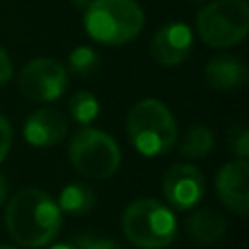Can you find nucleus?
I'll return each instance as SVG.
<instances>
[{
	"mask_svg": "<svg viewBox=\"0 0 249 249\" xmlns=\"http://www.w3.org/2000/svg\"><path fill=\"white\" fill-rule=\"evenodd\" d=\"M196 31L216 49L237 45L249 31V8L243 0H216L196 16Z\"/></svg>",
	"mask_w": 249,
	"mask_h": 249,
	"instance_id": "obj_6",
	"label": "nucleus"
},
{
	"mask_svg": "<svg viewBox=\"0 0 249 249\" xmlns=\"http://www.w3.org/2000/svg\"><path fill=\"white\" fill-rule=\"evenodd\" d=\"M49 249H78V247L74 243H56V245H53Z\"/></svg>",
	"mask_w": 249,
	"mask_h": 249,
	"instance_id": "obj_23",
	"label": "nucleus"
},
{
	"mask_svg": "<svg viewBox=\"0 0 249 249\" xmlns=\"http://www.w3.org/2000/svg\"><path fill=\"white\" fill-rule=\"evenodd\" d=\"M88 35L103 45H124L144 27V12L134 0H91L86 6Z\"/></svg>",
	"mask_w": 249,
	"mask_h": 249,
	"instance_id": "obj_3",
	"label": "nucleus"
},
{
	"mask_svg": "<svg viewBox=\"0 0 249 249\" xmlns=\"http://www.w3.org/2000/svg\"><path fill=\"white\" fill-rule=\"evenodd\" d=\"M204 78L214 89L233 91L245 86L247 66L233 56H214L204 68Z\"/></svg>",
	"mask_w": 249,
	"mask_h": 249,
	"instance_id": "obj_12",
	"label": "nucleus"
},
{
	"mask_svg": "<svg viewBox=\"0 0 249 249\" xmlns=\"http://www.w3.org/2000/svg\"><path fill=\"white\" fill-rule=\"evenodd\" d=\"M101 58L91 47H76L68 54V68L76 78H89L99 70Z\"/></svg>",
	"mask_w": 249,
	"mask_h": 249,
	"instance_id": "obj_16",
	"label": "nucleus"
},
{
	"mask_svg": "<svg viewBox=\"0 0 249 249\" xmlns=\"http://www.w3.org/2000/svg\"><path fill=\"white\" fill-rule=\"evenodd\" d=\"M230 136V146L231 150L239 156V160H245L249 154V136H247V126L245 124H233L228 132Z\"/></svg>",
	"mask_w": 249,
	"mask_h": 249,
	"instance_id": "obj_18",
	"label": "nucleus"
},
{
	"mask_svg": "<svg viewBox=\"0 0 249 249\" xmlns=\"http://www.w3.org/2000/svg\"><path fill=\"white\" fill-rule=\"evenodd\" d=\"M12 146V126L4 115H0V161L8 156Z\"/></svg>",
	"mask_w": 249,
	"mask_h": 249,
	"instance_id": "obj_20",
	"label": "nucleus"
},
{
	"mask_svg": "<svg viewBox=\"0 0 249 249\" xmlns=\"http://www.w3.org/2000/svg\"><path fill=\"white\" fill-rule=\"evenodd\" d=\"M121 224L126 239L142 249L167 247L177 235L173 212L154 198H138L130 202L123 212Z\"/></svg>",
	"mask_w": 249,
	"mask_h": 249,
	"instance_id": "obj_4",
	"label": "nucleus"
},
{
	"mask_svg": "<svg viewBox=\"0 0 249 249\" xmlns=\"http://www.w3.org/2000/svg\"><path fill=\"white\" fill-rule=\"evenodd\" d=\"M68 130L66 117L51 107L31 113L23 124V138L35 148H45L60 142Z\"/></svg>",
	"mask_w": 249,
	"mask_h": 249,
	"instance_id": "obj_11",
	"label": "nucleus"
},
{
	"mask_svg": "<svg viewBox=\"0 0 249 249\" xmlns=\"http://www.w3.org/2000/svg\"><path fill=\"white\" fill-rule=\"evenodd\" d=\"M212 144H214V134L208 126H202V124H196L193 128L187 130L183 142H181V148L179 152L187 158H202L206 156L210 150H212Z\"/></svg>",
	"mask_w": 249,
	"mask_h": 249,
	"instance_id": "obj_15",
	"label": "nucleus"
},
{
	"mask_svg": "<svg viewBox=\"0 0 249 249\" xmlns=\"http://www.w3.org/2000/svg\"><path fill=\"white\" fill-rule=\"evenodd\" d=\"M68 109H70V115H72V119L76 123L89 124L99 115V101L89 91H78V93H74L70 97Z\"/></svg>",
	"mask_w": 249,
	"mask_h": 249,
	"instance_id": "obj_17",
	"label": "nucleus"
},
{
	"mask_svg": "<svg viewBox=\"0 0 249 249\" xmlns=\"http://www.w3.org/2000/svg\"><path fill=\"white\" fill-rule=\"evenodd\" d=\"M18 86L31 101H54L66 91L68 72L54 58H35L19 70Z\"/></svg>",
	"mask_w": 249,
	"mask_h": 249,
	"instance_id": "obj_7",
	"label": "nucleus"
},
{
	"mask_svg": "<svg viewBox=\"0 0 249 249\" xmlns=\"http://www.w3.org/2000/svg\"><path fill=\"white\" fill-rule=\"evenodd\" d=\"M193 49V31L183 21H169L158 29L150 43L152 58L161 66H177L189 58Z\"/></svg>",
	"mask_w": 249,
	"mask_h": 249,
	"instance_id": "obj_9",
	"label": "nucleus"
},
{
	"mask_svg": "<svg viewBox=\"0 0 249 249\" xmlns=\"http://www.w3.org/2000/svg\"><path fill=\"white\" fill-rule=\"evenodd\" d=\"M247 177H249V167L245 160H235L222 165V169L216 175V189L222 204L239 216H245L249 206Z\"/></svg>",
	"mask_w": 249,
	"mask_h": 249,
	"instance_id": "obj_10",
	"label": "nucleus"
},
{
	"mask_svg": "<svg viewBox=\"0 0 249 249\" xmlns=\"http://www.w3.org/2000/svg\"><path fill=\"white\" fill-rule=\"evenodd\" d=\"M12 74H14L12 60H10L8 53H6V49H4V47H0V86H2V84H6V82H10Z\"/></svg>",
	"mask_w": 249,
	"mask_h": 249,
	"instance_id": "obj_21",
	"label": "nucleus"
},
{
	"mask_svg": "<svg viewBox=\"0 0 249 249\" xmlns=\"http://www.w3.org/2000/svg\"><path fill=\"white\" fill-rule=\"evenodd\" d=\"M193 2H198V4H202V2H206V0H193Z\"/></svg>",
	"mask_w": 249,
	"mask_h": 249,
	"instance_id": "obj_26",
	"label": "nucleus"
},
{
	"mask_svg": "<svg viewBox=\"0 0 249 249\" xmlns=\"http://www.w3.org/2000/svg\"><path fill=\"white\" fill-rule=\"evenodd\" d=\"M74 4H76L78 8H86V6L89 4V0H74Z\"/></svg>",
	"mask_w": 249,
	"mask_h": 249,
	"instance_id": "obj_24",
	"label": "nucleus"
},
{
	"mask_svg": "<svg viewBox=\"0 0 249 249\" xmlns=\"http://www.w3.org/2000/svg\"><path fill=\"white\" fill-rule=\"evenodd\" d=\"M161 189L175 210H191L204 195V175L195 165L175 163L165 171Z\"/></svg>",
	"mask_w": 249,
	"mask_h": 249,
	"instance_id": "obj_8",
	"label": "nucleus"
},
{
	"mask_svg": "<svg viewBox=\"0 0 249 249\" xmlns=\"http://www.w3.org/2000/svg\"><path fill=\"white\" fill-rule=\"evenodd\" d=\"M60 226L62 212L45 191L23 189L8 202L6 228L12 239L23 247H43L54 241Z\"/></svg>",
	"mask_w": 249,
	"mask_h": 249,
	"instance_id": "obj_1",
	"label": "nucleus"
},
{
	"mask_svg": "<svg viewBox=\"0 0 249 249\" xmlns=\"http://www.w3.org/2000/svg\"><path fill=\"white\" fill-rule=\"evenodd\" d=\"M6 195H8V181H6V177L0 173V204L6 200Z\"/></svg>",
	"mask_w": 249,
	"mask_h": 249,
	"instance_id": "obj_22",
	"label": "nucleus"
},
{
	"mask_svg": "<svg viewBox=\"0 0 249 249\" xmlns=\"http://www.w3.org/2000/svg\"><path fill=\"white\" fill-rule=\"evenodd\" d=\"M74 243L78 249H121L113 239L99 237V235H80Z\"/></svg>",
	"mask_w": 249,
	"mask_h": 249,
	"instance_id": "obj_19",
	"label": "nucleus"
},
{
	"mask_svg": "<svg viewBox=\"0 0 249 249\" xmlns=\"http://www.w3.org/2000/svg\"><path fill=\"white\" fill-rule=\"evenodd\" d=\"M56 204H58L60 212H66L72 216H82V214H88L91 210V206L95 204V193L86 183H70V185L62 187Z\"/></svg>",
	"mask_w": 249,
	"mask_h": 249,
	"instance_id": "obj_14",
	"label": "nucleus"
},
{
	"mask_svg": "<svg viewBox=\"0 0 249 249\" xmlns=\"http://www.w3.org/2000/svg\"><path fill=\"white\" fill-rule=\"evenodd\" d=\"M72 167L88 179H109L121 163V150L117 142L97 128H82L68 146Z\"/></svg>",
	"mask_w": 249,
	"mask_h": 249,
	"instance_id": "obj_5",
	"label": "nucleus"
},
{
	"mask_svg": "<svg viewBox=\"0 0 249 249\" xmlns=\"http://www.w3.org/2000/svg\"><path fill=\"white\" fill-rule=\"evenodd\" d=\"M0 249H16V247H10V245H0Z\"/></svg>",
	"mask_w": 249,
	"mask_h": 249,
	"instance_id": "obj_25",
	"label": "nucleus"
},
{
	"mask_svg": "<svg viewBox=\"0 0 249 249\" xmlns=\"http://www.w3.org/2000/svg\"><path fill=\"white\" fill-rule=\"evenodd\" d=\"M126 132L130 144L142 156L154 158L167 154L177 138V124L173 113L160 99L138 101L126 117Z\"/></svg>",
	"mask_w": 249,
	"mask_h": 249,
	"instance_id": "obj_2",
	"label": "nucleus"
},
{
	"mask_svg": "<svg viewBox=\"0 0 249 249\" xmlns=\"http://www.w3.org/2000/svg\"><path fill=\"white\" fill-rule=\"evenodd\" d=\"M187 231L198 243H214L226 231V220L214 208H196L187 216Z\"/></svg>",
	"mask_w": 249,
	"mask_h": 249,
	"instance_id": "obj_13",
	"label": "nucleus"
}]
</instances>
